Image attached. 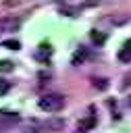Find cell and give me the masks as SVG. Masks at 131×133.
<instances>
[{
	"mask_svg": "<svg viewBox=\"0 0 131 133\" xmlns=\"http://www.w3.org/2000/svg\"><path fill=\"white\" fill-rule=\"evenodd\" d=\"M37 106L44 110V112H58L62 106H64V96L62 94H46L40 98Z\"/></svg>",
	"mask_w": 131,
	"mask_h": 133,
	"instance_id": "obj_1",
	"label": "cell"
},
{
	"mask_svg": "<svg viewBox=\"0 0 131 133\" xmlns=\"http://www.w3.org/2000/svg\"><path fill=\"white\" fill-rule=\"evenodd\" d=\"M19 27H21V21L17 17H4V19H0V29L2 31H17Z\"/></svg>",
	"mask_w": 131,
	"mask_h": 133,
	"instance_id": "obj_2",
	"label": "cell"
},
{
	"mask_svg": "<svg viewBox=\"0 0 131 133\" xmlns=\"http://www.w3.org/2000/svg\"><path fill=\"white\" fill-rule=\"evenodd\" d=\"M94 125H96V116L94 114H87L81 123H79V127H77V133H87L89 129H94Z\"/></svg>",
	"mask_w": 131,
	"mask_h": 133,
	"instance_id": "obj_3",
	"label": "cell"
},
{
	"mask_svg": "<svg viewBox=\"0 0 131 133\" xmlns=\"http://www.w3.org/2000/svg\"><path fill=\"white\" fill-rule=\"evenodd\" d=\"M119 60L121 62H131V39L125 42V46L119 50Z\"/></svg>",
	"mask_w": 131,
	"mask_h": 133,
	"instance_id": "obj_4",
	"label": "cell"
},
{
	"mask_svg": "<svg viewBox=\"0 0 131 133\" xmlns=\"http://www.w3.org/2000/svg\"><path fill=\"white\" fill-rule=\"evenodd\" d=\"M50 54H52V48L46 46V44H42V46L37 48V52H35V58H40V60H48Z\"/></svg>",
	"mask_w": 131,
	"mask_h": 133,
	"instance_id": "obj_5",
	"label": "cell"
},
{
	"mask_svg": "<svg viewBox=\"0 0 131 133\" xmlns=\"http://www.w3.org/2000/svg\"><path fill=\"white\" fill-rule=\"evenodd\" d=\"M85 58H87V48H79V50L73 54V60H71V62H73V64H79V62H83Z\"/></svg>",
	"mask_w": 131,
	"mask_h": 133,
	"instance_id": "obj_6",
	"label": "cell"
},
{
	"mask_svg": "<svg viewBox=\"0 0 131 133\" xmlns=\"http://www.w3.org/2000/svg\"><path fill=\"white\" fill-rule=\"evenodd\" d=\"M2 46H4V48H8V50H19V46H21V44H19L17 39H4V42H2Z\"/></svg>",
	"mask_w": 131,
	"mask_h": 133,
	"instance_id": "obj_7",
	"label": "cell"
},
{
	"mask_svg": "<svg viewBox=\"0 0 131 133\" xmlns=\"http://www.w3.org/2000/svg\"><path fill=\"white\" fill-rule=\"evenodd\" d=\"M62 125H64V121H60V118H52V121H48V123H46V127H48V129H60Z\"/></svg>",
	"mask_w": 131,
	"mask_h": 133,
	"instance_id": "obj_8",
	"label": "cell"
},
{
	"mask_svg": "<svg viewBox=\"0 0 131 133\" xmlns=\"http://www.w3.org/2000/svg\"><path fill=\"white\" fill-rule=\"evenodd\" d=\"M94 87L100 89V91H104V89L108 87V81H106V79H94Z\"/></svg>",
	"mask_w": 131,
	"mask_h": 133,
	"instance_id": "obj_9",
	"label": "cell"
},
{
	"mask_svg": "<svg viewBox=\"0 0 131 133\" xmlns=\"http://www.w3.org/2000/svg\"><path fill=\"white\" fill-rule=\"evenodd\" d=\"M91 39H94L96 44H104L106 35H104V33H96V31H94V33H91Z\"/></svg>",
	"mask_w": 131,
	"mask_h": 133,
	"instance_id": "obj_10",
	"label": "cell"
},
{
	"mask_svg": "<svg viewBox=\"0 0 131 133\" xmlns=\"http://www.w3.org/2000/svg\"><path fill=\"white\" fill-rule=\"evenodd\" d=\"M8 89H10V83H8V81H4V79H0V96H4Z\"/></svg>",
	"mask_w": 131,
	"mask_h": 133,
	"instance_id": "obj_11",
	"label": "cell"
},
{
	"mask_svg": "<svg viewBox=\"0 0 131 133\" xmlns=\"http://www.w3.org/2000/svg\"><path fill=\"white\" fill-rule=\"evenodd\" d=\"M0 71H4V73L12 71V62H8V60H2V62H0Z\"/></svg>",
	"mask_w": 131,
	"mask_h": 133,
	"instance_id": "obj_12",
	"label": "cell"
},
{
	"mask_svg": "<svg viewBox=\"0 0 131 133\" xmlns=\"http://www.w3.org/2000/svg\"><path fill=\"white\" fill-rule=\"evenodd\" d=\"M129 83H131V73H129V75H125V81H123V87H127Z\"/></svg>",
	"mask_w": 131,
	"mask_h": 133,
	"instance_id": "obj_13",
	"label": "cell"
},
{
	"mask_svg": "<svg viewBox=\"0 0 131 133\" xmlns=\"http://www.w3.org/2000/svg\"><path fill=\"white\" fill-rule=\"evenodd\" d=\"M127 104H129V108H131V98H129V100H127Z\"/></svg>",
	"mask_w": 131,
	"mask_h": 133,
	"instance_id": "obj_14",
	"label": "cell"
}]
</instances>
